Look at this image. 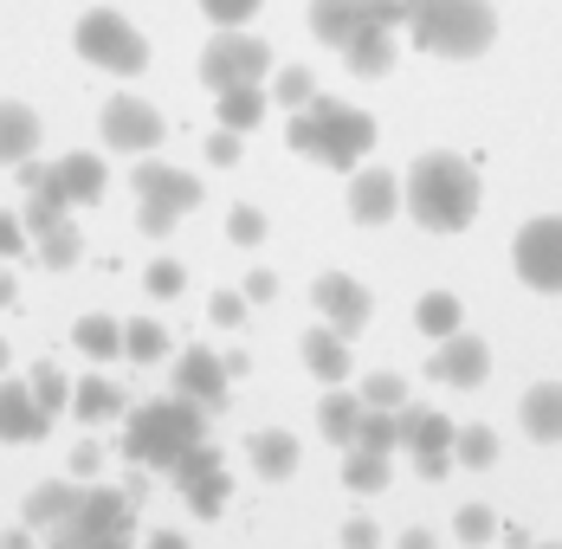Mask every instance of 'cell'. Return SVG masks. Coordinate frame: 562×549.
I'll return each mask as SVG.
<instances>
[{
  "label": "cell",
  "instance_id": "obj_24",
  "mask_svg": "<svg viewBox=\"0 0 562 549\" xmlns=\"http://www.w3.org/2000/svg\"><path fill=\"white\" fill-rule=\"evenodd\" d=\"M356 427H362V394H349V388L337 382L317 401V434L330 439V446H356Z\"/></svg>",
  "mask_w": 562,
  "mask_h": 549
},
{
  "label": "cell",
  "instance_id": "obj_55",
  "mask_svg": "<svg viewBox=\"0 0 562 549\" xmlns=\"http://www.w3.org/2000/svg\"><path fill=\"white\" fill-rule=\"evenodd\" d=\"M130 537H136V530H130ZM130 537H98L91 549H130Z\"/></svg>",
  "mask_w": 562,
  "mask_h": 549
},
{
  "label": "cell",
  "instance_id": "obj_16",
  "mask_svg": "<svg viewBox=\"0 0 562 549\" xmlns=\"http://www.w3.org/2000/svg\"><path fill=\"white\" fill-rule=\"evenodd\" d=\"M226 356L214 349H181L175 356V394H188V401H201V407H221L226 401Z\"/></svg>",
  "mask_w": 562,
  "mask_h": 549
},
{
  "label": "cell",
  "instance_id": "obj_4",
  "mask_svg": "<svg viewBox=\"0 0 562 549\" xmlns=\"http://www.w3.org/2000/svg\"><path fill=\"white\" fill-rule=\"evenodd\" d=\"M407 40L440 58H479L498 40L492 0H407Z\"/></svg>",
  "mask_w": 562,
  "mask_h": 549
},
{
  "label": "cell",
  "instance_id": "obj_57",
  "mask_svg": "<svg viewBox=\"0 0 562 549\" xmlns=\"http://www.w3.org/2000/svg\"><path fill=\"white\" fill-rule=\"evenodd\" d=\"M530 549H562V544H530Z\"/></svg>",
  "mask_w": 562,
  "mask_h": 549
},
{
  "label": "cell",
  "instance_id": "obj_49",
  "mask_svg": "<svg viewBox=\"0 0 562 549\" xmlns=\"http://www.w3.org/2000/svg\"><path fill=\"white\" fill-rule=\"evenodd\" d=\"M375 544H382V530H375L369 517H349V524H342V549H375Z\"/></svg>",
  "mask_w": 562,
  "mask_h": 549
},
{
  "label": "cell",
  "instance_id": "obj_45",
  "mask_svg": "<svg viewBox=\"0 0 562 549\" xmlns=\"http://www.w3.org/2000/svg\"><path fill=\"white\" fill-rule=\"evenodd\" d=\"M362 26H407V0H362Z\"/></svg>",
  "mask_w": 562,
  "mask_h": 549
},
{
  "label": "cell",
  "instance_id": "obj_21",
  "mask_svg": "<svg viewBox=\"0 0 562 549\" xmlns=\"http://www.w3.org/2000/svg\"><path fill=\"white\" fill-rule=\"evenodd\" d=\"M452 427L440 407H401V446L420 459V452H452Z\"/></svg>",
  "mask_w": 562,
  "mask_h": 549
},
{
  "label": "cell",
  "instance_id": "obj_7",
  "mask_svg": "<svg viewBox=\"0 0 562 549\" xmlns=\"http://www.w3.org/2000/svg\"><path fill=\"white\" fill-rule=\"evenodd\" d=\"M130 181H136V201H143L136 226H143L149 239L175 233V220L188 214V208H201V181H194V175H181V168H169V163H136Z\"/></svg>",
  "mask_w": 562,
  "mask_h": 549
},
{
  "label": "cell",
  "instance_id": "obj_27",
  "mask_svg": "<svg viewBox=\"0 0 562 549\" xmlns=\"http://www.w3.org/2000/svg\"><path fill=\"white\" fill-rule=\"evenodd\" d=\"M33 253H40V266H46V272H71V266L85 259V233H78L71 214H65V220H53L46 233H33Z\"/></svg>",
  "mask_w": 562,
  "mask_h": 549
},
{
  "label": "cell",
  "instance_id": "obj_26",
  "mask_svg": "<svg viewBox=\"0 0 562 549\" xmlns=\"http://www.w3.org/2000/svg\"><path fill=\"white\" fill-rule=\"evenodd\" d=\"M311 33L342 53V46L362 33V0H311Z\"/></svg>",
  "mask_w": 562,
  "mask_h": 549
},
{
  "label": "cell",
  "instance_id": "obj_29",
  "mask_svg": "<svg viewBox=\"0 0 562 549\" xmlns=\"http://www.w3.org/2000/svg\"><path fill=\"white\" fill-rule=\"evenodd\" d=\"M71 343H78L91 362H111V356H123V324L104 317V311H91V317H78V324H71Z\"/></svg>",
  "mask_w": 562,
  "mask_h": 549
},
{
  "label": "cell",
  "instance_id": "obj_41",
  "mask_svg": "<svg viewBox=\"0 0 562 549\" xmlns=\"http://www.w3.org/2000/svg\"><path fill=\"white\" fill-rule=\"evenodd\" d=\"M181 284H188L181 259H156V266L143 272V291H149V298H181Z\"/></svg>",
  "mask_w": 562,
  "mask_h": 549
},
{
  "label": "cell",
  "instance_id": "obj_54",
  "mask_svg": "<svg viewBox=\"0 0 562 549\" xmlns=\"http://www.w3.org/2000/svg\"><path fill=\"white\" fill-rule=\"evenodd\" d=\"M13 298H20V284H13V272L0 266V311H13Z\"/></svg>",
  "mask_w": 562,
  "mask_h": 549
},
{
  "label": "cell",
  "instance_id": "obj_20",
  "mask_svg": "<svg viewBox=\"0 0 562 549\" xmlns=\"http://www.w3.org/2000/svg\"><path fill=\"white\" fill-rule=\"evenodd\" d=\"M78 497H85V492H78L71 479H46V485H33V492H26V504H20V524H33V530L46 537L53 524H65V517L78 511Z\"/></svg>",
  "mask_w": 562,
  "mask_h": 549
},
{
  "label": "cell",
  "instance_id": "obj_35",
  "mask_svg": "<svg viewBox=\"0 0 562 549\" xmlns=\"http://www.w3.org/2000/svg\"><path fill=\"white\" fill-rule=\"evenodd\" d=\"M123 356H130V362H162V356H169V329L156 324V317L123 324Z\"/></svg>",
  "mask_w": 562,
  "mask_h": 549
},
{
  "label": "cell",
  "instance_id": "obj_44",
  "mask_svg": "<svg viewBox=\"0 0 562 549\" xmlns=\"http://www.w3.org/2000/svg\"><path fill=\"white\" fill-rule=\"evenodd\" d=\"M207 317H214L221 329H239V324H246V291H214Z\"/></svg>",
  "mask_w": 562,
  "mask_h": 549
},
{
  "label": "cell",
  "instance_id": "obj_52",
  "mask_svg": "<svg viewBox=\"0 0 562 549\" xmlns=\"http://www.w3.org/2000/svg\"><path fill=\"white\" fill-rule=\"evenodd\" d=\"M401 549H440V537H434V530H420V524H414V530H401Z\"/></svg>",
  "mask_w": 562,
  "mask_h": 549
},
{
  "label": "cell",
  "instance_id": "obj_18",
  "mask_svg": "<svg viewBox=\"0 0 562 549\" xmlns=\"http://www.w3.org/2000/svg\"><path fill=\"white\" fill-rule=\"evenodd\" d=\"M40 110L33 104H20V98H7L0 104V168H20V163H33L40 156Z\"/></svg>",
  "mask_w": 562,
  "mask_h": 549
},
{
  "label": "cell",
  "instance_id": "obj_43",
  "mask_svg": "<svg viewBox=\"0 0 562 549\" xmlns=\"http://www.w3.org/2000/svg\"><path fill=\"white\" fill-rule=\"evenodd\" d=\"M26 246H33V233H26V220H20V214H7V208H0V266H7V259H20Z\"/></svg>",
  "mask_w": 562,
  "mask_h": 549
},
{
  "label": "cell",
  "instance_id": "obj_36",
  "mask_svg": "<svg viewBox=\"0 0 562 549\" xmlns=\"http://www.w3.org/2000/svg\"><path fill=\"white\" fill-rule=\"evenodd\" d=\"M26 382H33V394H40V407H46V414H65V407H71V382L58 376V362H33V376H26Z\"/></svg>",
  "mask_w": 562,
  "mask_h": 549
},
{
  "label": "cell",
  "instance_id": "obj_25",
  "mask_svg": "<svg viewBox=\"0 0 562 549\" xmlns=\"http://www.w3.org/2000/svg\"><path fill=\"white\" fill-rule=\"evenodd\" d=\"M71 414L85 421V427H104L123 414V388L111 376H85V382H71Z\"/></svg>",
  "mask_w": 562,
  "mask_h": 549
},
{
  "label": "cell",
  "instance_id": "obj_11",
  "mask_svg": "<svg viewBox=\"0 0 562 549\" xmlns=\"http://www.w3.org/2000/svg\"><path fill=\"white\" fill-rule=\"evenodd\" d=\"M169 479L181 485V497L194 504V517H221V504L233 497V472L221 466V452H214L207 439H201L194 452H181V459H175Z\"/></svg>",
  "mask_w": 562,
  "mask_h": 549
},
{
  "label": "cell",
  "instance_id": "obj_32",
  "mask_svg": "<svg viewBox=\"0 0 562 549\" xmlns=\"http://www.w3.org/2000/svg\"><path fill=\"white\" fill-rule=\"evenodd\" d=\"M414 324L427 329V336H452V329L465 324V304H459L452 291H427V298L414 304Z\"/></svg>",
  "mask_w": 562,
  "mask_h": 549
},
{
  "label": "cell",
  "instance_id": "obj_15",
  "mask_svg": "<svg viewBox=\"0 0 562 549\" xmlns=\"http://www.w3.org/2000/svg\"><path fill=\"white\" fill-rule=\"evenodd\" d=\"M401 214V175L389 168H349V220L356 226H382Z\"/></svg>",
  "mask_w": 562,
  "mask_h": 549
},
{
  "label": "cell",
  "instance_id": "obj_8",
  "mask_svg": "<svg viewBox=\"0 0 562 549\" xmlns=\"http://www.w3.org/2000/svg\"><path fill=\"white\" fill-rule=\"evenodd\" d=\"M272 78V46L266 40H252V33H239V26H226L207 40V53H201V85L207 91H233V85H266Z\"/></svg>",
  "mask_w": 562,
  "mask_h": 549
},
{
  "label": "cell",
  "instance_id": "obj_14",
  "mask_svg": "<svg viewBox=\"0 0 562 549\" xmlns=\"http://www.w3.org/2000/svg\"><path fill=\"white\" fill-rule=\"evenodd\" d=\"M46 434H53V414L40 407L33 382L0 376V439L7 446H33V439H46Z\"/></svg>",
  "mask_w": 562,
  "mask_h": 549
},
{
  "label": "cell",
  "instance_id": "obj_9",
  "mask_svg": "<svg viewBox=\"0 0 562 549\" xmlns=\"http://www.w3.org/2000/svg\"><path fill=\"white\" fill-rule=\"evenodd\" d=\"M510 266H517V278H524L530 291L557 298L562 291V214L530 220V226L517 233V246H510Z\"/></svg>",
  "mask_w": 562,
  "mask_h": 549
},
{
  "label": "cell",
  "instance_id": "obj_19",
  "mask_svg": "<svg viewBox=\"0 0 562 549\" xmlns=\"http://www.w3.org/2000/svg\"><path fill=\"white\" fill-rule=\"evenodd\" d=\"M297 356H304V369L317 376V382H349V336L330 324H317V329H304V343H297Z\"/></svg>",
  "mask_w": 562,
  "mask_h": 549
},
{
  "label": "cell",
  "instance_id": "obj_6",
  "mask_svg": "<svg viewBox=\"0 0 562 549\" xmlns=\"http://www.w3.org/2000/svg\"><path fill=\"white\" fill-rule=\"evenodd\" d=\"M136 530V497L116 492V485H91V492L78 497V511L46 530V544L53 549H91L98 537H130Z\"/></svg>",
  "mask_w": 562,
  "mask_h": 549
},
{
  "label": "cell",
  "instance_id": "obj_38",
  "mask_svg": "<svg viewBox=\"0 0 562 549\" xmlns=\"http://www.w3.org/2000/svg\"><path fill=\"white\" fill-rule=\"evenodd\" d=\"M272 98H279L284 110H304L311 98H317V78H311L304 65H284L279 78H272Z\"/></svg>",
  "mask_w": 562,
  "mask_h": 549
},
{
  "label": "cell",
  "instance_id": "obj_13",
  "mask_svg": "<svg viewBox=\"0 0 562 549\" xmlns=\"http://www.w3.org/2000/svg\"><path fill=\"white\" fill-rule=\"evenodd\" d=\"M427 376H434V382H447V388H479L485 376H492V349H485V336H465V329L440 336V349H434Z\"/></svg>",
  "mask_w": 562,
  "mask_h": 549
},
{
  "label": "cell",
  "instance_id": "obj_34",
  "mask_svg": "<svg viewBox=\"0 0 562 549\" xmlns=\"http://www.w3.org/2000/svg\"><path fill=\"white\" fill-rule=\"evenodd\" d=\"M356 446H369V452H401V407H362Z\"/></svg>",
  "mask_w": 562,
  "mask_h": 549
},
{
  "label": "cell",
  "instance_id": "obj_51",
  "mask_svg": "<svg viewBox=\"0 0 562 549\" xmlns=\"http://www.w3.org/2000/svg\"><path fill=\"white\" fill-rule=\"evenodd\" d=\"M33 537H40V530H33V524H13V530H7V537H0V549H33Z\"/></svg>",
  "mask_w": 562,
  "mask_h": 549
},
{
  "label": "cell",
  "instance_id": "obj_12",
  "mask_svg": "<svg viewBox=\"0 0 562 549\" xmlns=\"http://www.w3.org/2000/svg\"><path fill=\"white\" fill-rule=\"evenodd\" d=\"M311 304L324 311V324L342 329V336H362L369 329V317H375V298H369V284L349 272H324L317 284H311Z\"/></svg>",
  "mask_w": 562,
  "mask_h": 549
},
{
  "label": "cell",
  "instance_id": "obj_40",
  "mask_svg": "<svg viewBox=\"0 0 562 549\" xmlns=\"http://www.w3.org/2000/svg\"><path fill=\"white\" fill-rule=\"evenodd\" d=\"M226 239H233V246H259V239H266V214L239 201V208L226 214Z\"/></svg>",
  "mask_w": 562,
  "mask_h": 549
},
{
  "label": "cell",
  "instance_id": "obj_22",
  "mask_svg": "<svg viewBox=\"0 0 562 549\" xmlns=\"http://www.w3.org/2000/svg\"><path fill=\"white\" fill-rule=\"evenodd\" d=\"M517 414H524V434L530 439L557 446L562 439V382H537L524 401H517Z\"/></svg>",
  "mask_w": 562,
  "mask_h": 549
},
{
  "label": "cell",
  "instance_id": "obj_42",
  "mask_svg": "<svg viewBox=\"0 0 562 549\" xmlns=\"http://www.w3.org/2000/svg\"><path fill=\"white\" fill-rule=\"evenodd\" d=\"M259 7H266V0H201V13H207L214 26H246Z\"/></svg>",
  "mask_w": 562,
  "mask_h": 549
},
{
  "label": "cell",
  "instance_id": "obj_1",
  "mask_svg": "<svg viewBox=\"0 0 562 549\" xmlns=\"http://www.w3.org/2000/svg\"><path fill=\"white\" fill-rule=\"evenodd\" d=\"M401 208L427 233H465L479 220V175L452 149H427L420 163L401 175Z\"/></svg>",
  "mask_w": 562,
  "mask_h": 549
},
{
  "label": "cell",
  "instance_id": "obj_53",
  "mask_svg": "<svg viewBox=\"0 0 562 549\" xmlns=\"http://www.w3.org/2000/svg\"><path fill=\"white\" fill-rule=\"evenodd\" d=\"M143 549H188V537H181V530H149V544Z\"/></svg>",
  "mask_w": 562,
  "mask_h": 549
},
{
  "label": "cell",
  "instance_id": "obj_56",
  "mask_svg": "<svg viewBox=\"0 0 562 549\" xmlns=\"http://www.w3.org/2000/svg\"><path fill=\"white\" fill-rule=\"evenodd\" d=\"M7 362H13V349H7V336H0V376H7Z\"/></svg>",
  "mask_w": 562,
  "mask_h": 549
},
{
  "label": "cell",
  "instance_id": "obj_28",
  "mask_svg": "<svg viewBox=\"0 0 562 549\" xmlns=\"http://www.w3.org/2000/svg\"><path fill=\"white\" fill-rule=\"evenodd\" d=\"M342 58H349V71H356V78H382V71L394 65V33H389V26H362V33L342 46Z\"/></svg>",
  "mask_w": 562,
  "mask_h": 549
},
{
  "label": "cell",
  "instance_id": "obj_30",
  "mask_svg": "<svg viewBox=\"0 0 562 549\" xmlns=\"http://www.w3.org/2000/svg\"><path fill=\"white\" fill-rule=\"evenodd\" d=\"M389 452H369V446H349V466H342V485L349 492H362V497H375V492H389Z\"/></svg>",
  "mask_w": 562,
  "mask_h": 549
},
{
  "label": "cell",
  "instance_id": "obj_31",
  "mask_svg": "<svg viewBox=\"0 0 562 549\" xmlns=\"http://www.w3.org/2000/svg\"><path fill=\"white\" fill-rule=\"evenodd\" d=\"M214 104H221V123L226 130H252L259 116H266V85H233V91H214Z\"/></svg>",
  "mask_w": 562,
  "mask_h": 549
},
{
  "label": "cell",
  "instance_id": "obj_47",
  "mask_svg": "<svg viewBox=\"0 0 562 549\" xmlns=\"http://www.w3.org/2000/svg\"><path fill=\"white\" fill-rule=\"evenodd\" d=\"M98 472H104V446H98V439H85V446L71 452V479H98Z\"/></svg>",
  "mask_w": 562,
  "mask_h": 549
},
{
  "label": "cell",
  "instance_id": "obj_46",
  "mask_svg": "<svg viewBox=\"0 0 562 549\" xmlns=\"http://www.w3.org/2000/svg\"><path fill=\"white\" fill-rule=\"evenodd\" d=\"M207 163H214V168H233V163H239V130H226V123H221V130L207 136Z\"/></svg>",
  "mask_w": 562,
  "mask_h": 549
},
{
  "label": "cell",
  "instance_id": "obj_17",
  "mask_svg": "<svg viewBox=\"0 0 562 549\" xmlns=\"http://www.w3.org/2000/svg\"><path fill=\"white\" fill-rule=\"evenodd\" d=\"M53 181H58V194H65L71 208H91V201H104L111 168H104V156H91V149H71V156L53 163Z\"/></svg>",
  "mask_w": 562,
  "mask_h": 549
},
{
  "label": "cell",
  "instance_id": "obj_10",
  "mask_svg": "<svg viewBox=\"0 0 562 549\" xmlns=\"http://www.w3.org/2000/svg\"><path fill=\"white\" fill-rule=\"evenodd\" d=\"M98 130H104V143H111L116 156H149V149L169 136L162 110L149 104V98H111L104 116H98Z\"/></svg>",
  "mask_w": 562,
  "mask_h": 549
},
{
  "label": "cell",
  "instance_id": "obj_33",
  "mask_svg": "<svg viewBox=\"0 0 562 549\" xmlns=\"http://www.w3.org/2000/svg\"><path fill=\"white\" fill-rule=\"evenodd\" d=\"M452 466H465V472L498 466V434H492V427H459V434H452Z\"/></svg>",
  "mask_w": 562,
  "mask_h": 549
},
{
  "label": "cell",
  "instance_id": "obj_50",
  "mask_svg": "<svg viewBox=\"0 0 562 549\" xmlns=\"http://www.w3.org/2000/svg\"><path fill=\"white\" fill-rule=\"evenodd\" d=\"M414 466H420V479H447V472H452V452H420Z\"/></svg>",
  "mask_w": 562,
  "mask_h": 549
},
{
  "label": "cell",
  "instance_id": "obj_48",
  "mask_svg": "<svg viewBox=\"0 0 562 549\" xmlns=\"http://www.w3.org/2000/svg\"><path fill=\"white\" fill-rule=\"evenodd\" d=\"M272 298H279V272H266V266L246 272V304H272Z\"/></svg>",
  "mask_w": 562,
  "mask_h": 549
},
{
  "label": "cell",
  "instance_id": "obj_37",
  "mask_svg": "<svg viewBox=\"0 0 562 549\" xmlns=\"http://www.w3.org/2000/svg\"><path fill=\"white\" fill-rule=\"evenodd\" d=\"M452 537H459L465 549L492 544V537H498V517H492V504H465V511L452 517Z\"/></svg>",
  "mask_w": 562,
  "mask_h": 549
},
{
  "label": "cell",
  "instance_id": "obj_3",
  "mask_svg": "<svg viewBox=\"0 0 562 549\" xmlns=\"http://www.w3.org/2000/svg\"><path fill=\"white\" fill-rule=\"evenodd\" d=\"M207 439V407L188 401V394H169V401H143L123 414V459L136 466H156L169 472L181 452H194Z\"/></svg>",
  "mask_w": 562,
  "mask_h": 549
},
{
  "label": "cell",
  "instance_id": "obj_23",
  "mask_svg": "<svg viewBox=\"0 0 562 549\" xmlns=\"http://www.w3.org/2000/svg\"><path fill=\"white\" fill-rule=\"evenodd\" d=\"M246 452H252V472L259 479H291L297 472V434H284V427H266V434H252L246 439Z\"/></svg>",
  "mask_w": 562,
  "mask_h": 549
},
{
  "label": "cell",
  "instance_id": "obj_5",
  "mask_svg": "<svg viewBox=\"0 0 562 549\" xmlns=\"http://www.w3.org/2000/svg\"><path fill=\"white\" fill-rule=\"evenodd\" d=\"M71 46L85 65H98V71H111V78H136L143 65H149V40L116 13V7H91L78 26H71Z\"/></svg>",
  "mask_w": 562,
  "mask_h": 549
},
{
  "label": "cell",
  "instance_id": "obj_2",
  "mask_svg": "<svg viewBox=\"0 0 562 549\" xmlns=\"http://www.w3.org/2000/svg\"><path fill=\"white\" fill-rule=\"evenodd\" d=\"M284 143L297 156H311V163L349 175V168H362V156L375 149V116L356 110V104H337V98H311L304 110H291Z\"/></svg>",
  "mask_w": 562,
  "mask_h": 549
},
{
  "label": "cell",
  "instance_id": "obj_39",
  "mask_svg": "<svg viewBox=\"0 0 562 549\" xmlns=\"http://www.w3.org/2000/svg\"><path fill=\"white\" fill-rule=\"evenodd\" d=\"M356 394H362V407H407V382H401L394 369H375Z\"/></svg>",
  "mask_w": 562,
  "mask_h": 549
}]
</instances>
